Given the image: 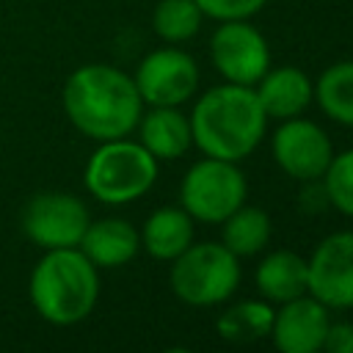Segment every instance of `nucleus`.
<instances>
[{
    "label": "nucleus",
    "mask_w": 353,
    "mask_h": 353,
    "mask_svg": "<svg viewBox=\"0 0 353 353\" xmlns=\"http://www.w3.org/2000/svg\"><path fill=\"white\" fill-rule=\"evenodd\" d=\"M63 110L83 135L110 141L135 130L143 99L127 72L108 63H85L66 77Z\"/></svg>",
    "instance_id": "obj_1"
},
{
    "label": "nucleus",
    "mask_w": 353,
    "mask_h": 353,
    "mask_svg": "<svg viewBox=\"0 0 353 353\" xmlns=\"http://www.w3.org/2000/svg\"><path fill=\"white\" fill-rule=\"evenodd\" d=\"M188 119L199 152L232 163L245 160L262 143L268 127V113L254 85L237 83L207 88Z\"/></svg>",
    "instance_id": "obj_2"
},
{
    "label": "nucleus",
    "mask_w": 353,
    "mask_h": 353,
    "mask_svg": "<svg viewBox=\"0 0 353 353\" xmlns=\"http://www.w3.org/2000/svg\"><path fill=\"white\" fill-rule=\"evenodd\" d=\"M99 298V268L80 248H50L30 273L33 309L55 323L85 320Z\"/></svg>",
    "instance_id": "obj_3"
},
{
    "label": "nucleus",
    "mask_w": 353,
    "mask_h": 353,
    "mask_svg": "<svg viewBox=\"0 0 353 353\" xmlns=\"http://www.w3.org/2000/svg\"><path fill=\"white\" fill-rule=\"evenodd\" d=\"M157 182V157L141 141H99L85 163V188L102 204H127L152 190Z\"/></svg>",
    "instance_id": "obj_4"
},
{
    "label": "nucleus",
    "mask_w": 353,
    "mask_h": 353,
    "mask_svg": "<svg viewBox=\"0 0 353 353\" xmlns=\"http://www.w3.org/2000/svg\"><path fill=\"white\" fill-rule=\"evenodd\" d=\"M171 292L188 306H218L240 284V256L223 243H190L171 259Z\"/></svg>",
    "instance_id": "obj_5"
},
{
    "label": "nucleus",
    "mask_w": 353,
    "mask_h": 353,
    "mask_svg": "<svg viewBox=\"0 0 353 353\" xmlns=\"http://www.w3.org/2000/svg\"><path fill=\"white\" fill-rule=\"evenodd\" d=\"M245 193L248 182L237 163L207 154L185 171L179 185L182 210L201 223H221L240 204H245Z\"/></svg>",
    "instance_id": "obj_6"
},
{
    "label": "nucleus",
    "mask_w": 353,
    "mask_h": 353,
    "mask_svg": "<svg viewBox=\"0 0 353 353\" xmlns=\"http://www.w3.org/2000/svg\"><path fill=\"white\" fill-rule=\"evenodd\" d=\"M88 221V207L77 196L61 190L36 193L22 210V232L44 251L77 248Z\"/></svg>",
    "instance_id": "obj_7"
},
{
    "label": "nucleus",
    "mask_w": 353,
    "mask_h": 353,
    "mask_svg": "<svg viewBox=\"0 0 353 353\" xmlns=\"http://www.w3.org/2000/svg\"><path fill=\"white\" fill-rule=\"evenodd\" d=\"M210 61L226 83L256 85L270 69V47L248 19H229L221 22L210 39Z\"/></svg>",
    "instance_id": "obj_8"
},
{
    "label": "nucleus",
    "mask_w": 353,
    "mask_h": 353,
    "mask_svg": "<svg viewBox=\"0 0 353 353\" xmlns=\"http://www.w3.org/2000/svg\"><path fill=\"white\" fill-rule=\"evenodd\" d=\"M270 152L276 165L298 182H317L334 157L328 132L303 116L281 119L270 138Z\"/></svg>",
    "instance_id": "obj_9"
},
{
    "label": "nucleus",
    "mask_w": 353,
    "mask_h": 353,
    "mask_svg": "<svg viewBox=\"0 0 353 353\" xmlns=\"http://www.w3.org/2000/svg\"><path fill=\"white\" fill-rule=\"evenodd\" d=\"M132 80L146 105L179 108L199 88V66L185 50L160 47V50H152L138 63Z\"/></svg>",
    "instance_id": "obj_10"
},
{
    "label": "nucleus",
    "mask_w": 353,
    "mask_h": 353,
    "mask_svg": "<svg viewBox=\"0 0 353 353\" xmlns=\"http://www.w3.org/2000/svg\"><path fill=\"white\" fill-rule=\"evenodd\" d=\"M309 295L328 309H353V232H331L306 259Z\"/></svg>",
    "instance_id": "obj_11"
},
{
    "label": "nucleus",
    "mask_w": 353,
    "mask_h": 353,
    "mask_svg": "<svg viewBox=\"0 0 353 353\" xmlns=\"http://www.w3.org/2000/svg\"><path fill=\"white\" fill-rule=\"evenodd\" d=\"M328 325V306H323L314 295L306 292L279 303V309L273 312L270 339L273 347L281 353H317L323 350Z\"/></svg>",
    "instance_id": "obj_12"
},
{
    "label": "nucleus",
    "mask_w": 353,
    "mask_h": 353,
    "mask_svg": "<svg viewBox=\"0 0 353 353\" xmlns=\"http://www.w3.org/2000/svg\"><path fill=\"white\" fill-rule=\"evenodd\" d=\"M268 119H292L301 116L314 99V83L301 66H276L268 69L254 85Z\"/></svg>",
    "instance_id": "obj_13"
},
{
    "label": "nucleus",
    "mask_w": 353,
    "mask_h": 353,
    "mask_svg": "<svg viewBox=\"0 0 353 353\" xmlns=\"http://www.w3.org/2000/svg\"><path fill=\"white\" fill-rule=\"evenodd\" d=\"M97 268H121L141 248V232L124 218H102L88 221L80 245H77Z\"/></svg>",
    "instance_id": "obj_14"
},
{
    "label": "nucleus",
    "mask_w": 353,
    "mask_h": 353,
    "mask_svg": "<svg viewBox=\"0 0 353 353\" xmlns=\"http://www.w3.org/2000/svg\"><path fill=\"white\" fill-rule=\"evenodd\" d=\"M135 127L143 149L157 160H176L193 146L190 119L174 105H152V110L141 113Z\"/></svg>",
    "instance_id": "obj_15"
},
{
    "label": "nucleus",
    "mask_w": 353,
    "mask_h": 353,
    "mask_svg": "<svg viewBox=\"0 0 353 353\" xmlns=\"http://www.w3.org/2000/svg\"><path fill=\"white\" fill-rule=\"evenodd\" d=\"M254 284L268 303H284L298 295H306L309 292L306 259L287 248L270 251L259 259L254 270Z\"/></svg>",
    "instance_id": "obj_16"
},
{
    "label": "nucleus",
    "mask_w": 353,
    "mask_h": 353,
    "mask_svg": "<svg viewBox=\"0 0 353 353\" xmlns=\"http://www.w3.org/2000/svg\"><path fill=\"white\" fill-rule=\"evenodd\" d=\"M193 223L196 221L182 207H160L146 218L141 229V245L146 248L149 256L171 262L193 243V232H196Z\"/></svg>",
    "instance_id": "obj_17"
},
{
    "label": "nucleus",
    "mask_w": 353,
    "mask_h": 353,
    "mask_svg": "<svg viewBox=\"0 0 353 353\" xmlns=\"http://www.w3.org/2000/svg\"><path fill=\"white\" fill-rule=\"evenodd\" d=\"M221 232V243L234 254V256H254L259 254L268 240H270V215L259 207L240 204L232 215H226Z\"/></svg>",
    "instance_id": "obj_18"
},
{
    "label": "nucleus",
    "mask_w": 353,
    "mask_h": 353,
    "mask_svg": "<svg viewBox=\"0 0 353 353\" xmlns=\"http://www.w3.org/2000/svg\"><path fill=\"white\" fill-rule=\"evenodd\" d=\"M273 306L262 298V301H240L234 306H229L215 328L223 339L237 342V345H248V342H259L265 336H270V325H273Z\"/></svg>",
    "instance_id": "obj_19"
},
{
    "label": "nucleus",
    "mask_w": 353,
    "mask_h": 353,
    "mask_svg": "<svg viewBox=\"0 0 353 353\" xmlns=\"http://www.w3.org/2000/svg\"><path fill=\"white\" fill-rule=\"evenodd\" d=\"M314 99L328 119L353 127V61L328 66L314 83Z\"/></svg>",
    "instance_id": "obj_20"
},
{
    "label": "nucleus",
    "mask_w": 353,
    "mask_h": 353,
    "mask_svg": "<svg viewBox=\"0 0 353 353\" xmlns=\"http://www.w3.org/2000/svg\"><path fill=\"white\" fill-rule=\"evenodd\" d=\"M201 19L204 14L199 11L196 0H160L152 11V28L168 44L193 39L201 28Z\"/></svg>",
    "instance_id": "obj_21"
},
{
    "label": "nucleus",
    "mask_w": 353,
    "mask_h": 353,
    "mask_svg": "<svg viewBox=\"0 0 353 353\" xmlns=\"http://www.w3.org/2000/svg\"><path fill=\"white\" fill-rule=\"evenodd\" d=\"M328 204L342 215L353 218V149H345L331 157L325 174L320 176Z\"/></svg>",
    "instance_id": "obj_22"
},
{
    "label": "nucleus",
    "mask_w": 353,
    "mask_h": 353,
    "mask_svg": "<svg viewBox=\"0 0 353 353\" xmlns=\"http://www.w3.org/2000/svg\"><path fill=\"white\" fill-rule=\"evenodd\" d=\"M268 0H196L199 11L204 17H212L218 22H229V19H251L254 14H259L265 8Z\"/></svg>",
    "instance_id": "obj_23"
},
{
    "label": "nucleus",
    "mask_w": 353,
    "mask_h": 353,
    "mask_svg": "<svg viewBox=\"0 0 353 353\" xmlns=\"http://www.w3.org/2000/svg\"><path fill=\"white\" fill-rule=\"evenodd\" d=\"M323 350L328 353H353V323H331L325 331Z\"/></svg>",
    "instance_id": "obj_24"
}]
</instances>
